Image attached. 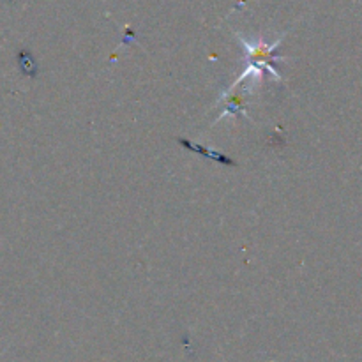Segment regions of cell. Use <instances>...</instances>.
<instances>
[{
	"label": "cell",
	"instance_id": "1",
	"mask_svg": "<svg viewBox=\"0 0 362 362\" xmlns=\"http://www.w3.org/2000/svg\"><path fill=\"white\" fill-rule=\"evenodd\" d=\"M239 35L240 42H243V46L246 48V71H244L243 74L239 76V80L235 81V83H243L244 80H246L247 76H260L262 73H265V71H269V73L274 74L276 80L283 81V76L279 74V71L274 67V60H285V57H279L278 53H276V48H278L279 45L283 42V37H285L286 34H283L281 37L278 39L276 42H272V45H267L265 41H258V42H250L246 37H243L240 34Z\"/></svg>",
	"mask_w": 362,
	"mask_h": 362
},
{
	"label": "cell",
	"instance_id": "2",
	"mask_svg": "<svg viewBox=\"0 0 362 362\" xmlns=\"http://www.w3.org/2000/svg\"><path fill=\"white\" fill-rule=\"evenodd\" d=\"M250 92H251V87H240V83H233L225 94H221L219 103H223V112L221 115L216 119V124L226 115H244L250 119V115H247L246 112Z\"/></svg>",
	"mask_w": 362,
	"mask_h": 362
},
{
	"label": "cell",
	"instance_id": "3",
	"mask_svg": "<svg viewBox=\"0 0 362 362\" xmlns=\"http://www.w3.org/2000/svg\"><path fill=\"white\" fill-rule=\"evenodd\" d=\"M179 144L182 145V147H186L187 151L198 152V154L205 156V158H211V159H214V161L221 163V165H226V166H233V165H235V163H233V159L226 158V156L223 154V152H218V151H214V148L202 147V145H198V144H193V141L186 140V138H179Z\"/></svg>",
	"mask_w": 362,
	"mask_h": 362
}]
</instances>
